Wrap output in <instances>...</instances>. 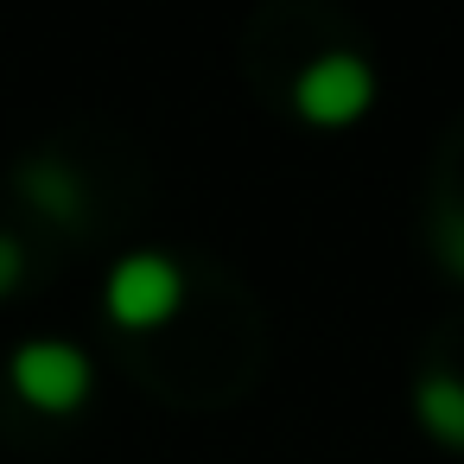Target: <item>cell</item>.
Listing matches in <instances>:
<instances>
[{"label": "cell", "instance_id": "6", "mask_svg": "<svg viewBox=\"0 0 464 464\" xmlns=\"http://www.w3.org/2000/svg\"><path fill=\"white\" fill-rule=\"evenodd\" d=\"M439 261L464 280V210H445L439 217Z\"/></svg>", "mask_w": 464, "mask_h": 464}, {"label": "cell", "instance_id": "1", "mask_svg": "<svg viewBox=\"0 0 464 464\" xmlns=\"http://www.w3.org/2000/svg\"><path fill=\"white\" fill-rule=\"evenodd\" d=\"M14 388L39 413H77L83 394H90V356L77 343H58V337L20 343L14 350Z\"/></svg>", "mask_w": 464, "mask_h": 464}, {"label": "cell", "instance_id": "2", "mask_svg": "<svg viewBox=\"0 0 464 464\" xmlns=\"http://www.w3.org/2000/svg\"><path fill=\"white\" fill-rule=\"evenodd\" d=\"M185 299V274L166 261V255H128L115 274H109V318L128 324V331H153L179 312Z\"/></svg>", "mask_w": 464, "mask_h": 464}, {"label": "cell", "instance_id": "3", "mask_svg": "<svg viewBox=\"0 0 464 464\" xmlns=\"http://www.w3.org/2000/svg\"><path fill=\"white\" fill-rule=\"evenodd\" d=\"M293 102H299V115H305V121H318V128H343V121H356V115L375 102V77H369V64H362V58L331 52V58H318V64H305V71H299Z\"/></svg>", "mask_w": 464, "mask_h": 464}, {"label": "cell", "instance_id": "5", "mask_svg": "<svg viewBox=\"0 0 464 464\" xmlns=\"http://www.w3.org/2000/svg\"><path fill=\"white\" fill-rule=\"evenodd\" d=\"M26 191H33V204H39L45 217H58V223H77V217H83V185H77L64 166H52V160L26 172Z\"/></svg>", "mask_w": 464, "mask_h": 464}, {"label": "cell", "instance_id": "7", "mask_svg": "<svg viewBox=\"0 0 464 464\" xmlns=\"http://www.w3.org/2000/svg\"><path fill=\"white\" fill-rule=\"evenodd\" d=\"M20 274H26L20 242H14V236H0V293H14V286H20Z\"/></svg>", "mask_w": 464, "mask_h": 464}, {"label": "cell", "instance_id": "4", "mask_svg": "<svg viewBox=\"0 0 464 464\" xmlns=\"http://www.w3.org/2000/svg\"><path fill=\"white\" fill-rule=\"evenodd\" d=\"M413 407H420V420H426L432 439L464 445V382H451V375H426L420 394H413Z\"/></svg>", "mask_w": 464, "mask_h": 464}]
</instances>
